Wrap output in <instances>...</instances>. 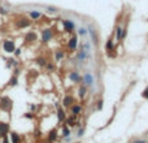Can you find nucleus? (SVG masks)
I'll list each match as a JSON object with an SVG mask.
<instances>
[{
  "label": "nucleus",
  "mask_w": 148,
  "mask_h": 143,
  "mask_svg": "<svg viewBox=\"0 0 148 143\" xmlns=\"http://www.w3.org/2000/svg\"><path fill=\"white\" fill-rule=\"evenodd\" d=\"M16 85H17V75H13L9 79V86H16Z\"/></svg>",
  "instance_id": "nucleus-19"
},
{
  "label": "nucleus",
  "mask_w": 148,
  "mask_h": 143,
  "mask_svg": "<svg viewBox=\"0 0 148 143\" xmlns=\"http://www.w3.org/2000/svg\"><path fill=\"white\" fill-rule=\"evenodd\" d=\"M14 52H16V56H18L21 53V50H14Z\"/></svg>",
  "instance_id": "nucleus-32"
},
{
  "label": "nucleus",
  "mask_w": 148,
  "mask_h": 143,
  "mask_svg": "<svg viewBox=\"0 0 148 143\" xmlns=\"http://www.w3.org/2000/svg\"><path fill=\"white\" fill-rule=\"evenodd\" d=\"M40 16H42V13H40V12H37V10L30 12V17H31L33 20H38V18H40Z\"/></svg>",
  "instance_id": "nucleus-17"
},
{
  "label": "nucleus",
  "mask_w": 148,
  "mask_h": 143,
  "mask_svg": "<svg viewBox=\"0 0 148 143\" xmlns=\"http://www.w3.org/2000/svg\"><path fill=\"white\" fill-rule=\"evenodd\" d=\"M27 26H30V20H27V18H20L17 21V28L18 29H24V28H27Z\"/></svg>",
  "instance_id": "nucleus-7"
},
{
  "label": "nucleus",
  "mask_w": 148,
  "mask_h": 143,
  "mask_svg": "<svg viewBox=\"0 0 148 143\" xmlns=\"http://www.w3.org/2000/svg\"><path fill=\"white\" fill-rule=\"evenodd\" d=\"M9 133V125L7 122H0V137H5Z\"/></svg>",
  "instance_id": "nucleus-6"
},
{
  "label": "nucleus",
  "mask_w": 148,
  "mask_h": 143,
  "mask_svg": "<svg viewBox=\"0 0 148 143\" xmlns=\"http://www.w3.org/2000/svg\"><path fill=\"white\" fill-rule=\"evenodd\" d=\"M72 103H73V98L72 96H65L64 100H62V106L64 107H69V106H72Z\"/></svg>",
  "instance_id": "nucleus-13"
},
{
  "label": "nucleus",
  "mask_w": 148,
  "mask_h": 143,
  "mask_svg": "<svg viewBox=\"0 0 148 143\" xmlns=\"http://www.w3.org/2000/svg\"><path fill=\"white\" fill-rule=\"evenodd\" d=\"M16 65H17V61H16L14 59L8 60V67H16Z\"/></svg>",
  "instance_id": "nucleus-23"
},
{
  "label": "nucleus",
  "mask_w": 148,
  "mask_h": 143,
  "mask_svg": "<svg viewBox=\"0 0 148 143\" xmlns=\"http://www.w3.org/2000/svg\"><path fill=\"white\" fill-rule=\"evenodd\" d=\"M65 118V114H64V111L62 109H59V120L60 121H62Z\"/></svg>",
  "instance_id": "nucleus-22"
},
{
  "label": "nucleus",
  "mask_w": 148,
  "mask_h": 143,
  "mask_svg": "<svg viewBox=\"0 0 148 143\" xmlns=\"http://www.w3.org/2000/svg\"><path fill=\"white\" fill-rule=\"evenodd\" d=\"M143 98H144V99H148V86L146 87V90L143 91Z\"/></svg>",
  "instance_id": "nucleus-27"
},
{
  "label": "nucleus",
  "mask_w": 148,
  "mask_h": 143,
  "mask_svg": "<svg viewBox=\"0 0 148 143\" xmlns=\"http://www.w3.org/2000/svg\"><path fill=\"white\" fill-rule=\"evenodd\" d=\"M86 90H87L86 86H82V87L79 89V96H81V98H83V96L86 95Z\"/></svg>",
  "instance_id": "nucleus-20"
},
{
  "label": "nucleus",
  "mask_w": 148,
  "mask_h": 143,
  "mask_svg": "<svg viewBox=\"0 0 148 143\" xmlns=\"http://www.w3.org/2000/svg\"><path fill=\"white\" fill-rule=\"evenodd\" d=\"M45 67H47V69H49V70H53V65H52V64H47Z\"/></svg>",
  "instance_id": "nucleus-30"
},
{
  "label": "nucleus",
  "mask_w": 148,
  "mask_h": 143,
  "mask_svg": "<svg viewBox=\"0 0 148 143\" xmlns=\"http://www.w3.org/2000/svg\"><path fill=\"white\" fill-rule=\"evenodd\" d=\"M25 40H26L27 43H31V42L37 40V34H35V33H33V31L27 33V34L25 35Z\"/></svg>",
  "instance_id": "nucleus-9"
},
{
  "label": "nucleus",
  "mask_w": 148,
  "mask_h": 143,
  "mask_svg": "<svg viewBox=\"0 0 148 143\" xmlns=\"http://www.w3.org/2000/svg\"><path fill=\"white\" fill-rule=\"evenodd\" d=\"M52 39V30L51 29H45L44 31H43V34H42V42L43 43H47V42H49Z\"/></svg>",
  "instance_id": "nucleus-5"
},
{
  "label": "nucleus",
  "mask_w": 148,
  "mask_h": 143,
  "mask_svg": "<svg viewBox=\"0 0 148 143\" xmlns=\"http://www.w3.org/2000/svg\"><path fill=\"white\" fill-rule=\"evenodd\" d=\"M3 143H9V142H8V138H7V135H5V137H3Z\"/></svg>",
  "instance_id": "nucleus-31"
},
{
  "label": "nucleus",
  "mask_w": 148,
  "mask_h": 143,
  "mask_svg": "<svg viewBox=\"0 0 148 143\" xmlns=\"http://www.w3.org/2000/svg\"><path fill=\"white\" fill-rule=\"evenodd\" d=\"M62 57H64V53H62L61 51L56 52V59H57V60H60V59H62Z\"/></svg>",
  "instance_id": "nucleus-26"
},
{
  "label": "nucleus",
  "mask_w": 148,
  "mask_h": 143,
  "mask_svg": "<svg viewBox=\"0 0 148 143\" xmlns=\"http://www.w3.org/2000/svg\"><path fill=\"white\" fill-rule=\"evenodd\" d=\"M62 25H64V30L68 31V33H73L74 29H75V25L72 20H64Z\"/></svg>",
  "instance_id": "nucleus-3"
},
{
  "label": "nucleus",
  "mask_w": 148,
  "mask_h": 143,
  "mask_svg": "<svg viewBox=\"0 0 148 143\" xmlns=\"http://www.w3.org/2000/svg\"><path fill=\"white\" fill-rule=\"evenodd\" d=\"M81 111H82V107H81V106H78V104L73 106V108H72V113H73L74 116H77L78 113H81Z\"/></svg>",
  "instance_id": "nucleus-15"
},
{
  "label": "nucleus",
  "mask_w": 148,
  "mask_h": 143,
  "mask_svg": "<svg viewBox=\"0 0 148 143\" xmlns=\"http://www.w3.org/2000/svg\"><path fill=\"white\" fill-rule=\"evenodd\" d=\"M81 50H82L84 53H87V55H88V53H90V43H88V42L83 43V46H82V48H81Z\"/></svg>",
  "instance_id": "nucleus-16"
},
{
  "label": "nucleus",
  "mask_w": 148,
  "mask_h": 143,
  "mask_svg": "<svg viewBox=\"0 0 148 143\" xmlns=\"http://www.w3.org/2000/svg\"><path fill=\"white\" fill-rule=\"evenodd\" d=\"M37 64L40 65V67H45V65H47V61H45V59H43V57H38Z\"/></svg>",
  "instance_id": "nucleus-18"
},
{
  "label": "nucleus",
  "mask_w": 148,
  "mask_h": 143,
  "mask_svg": "<svg viewBox=\"0 0 148 143\" xmlns=\"http://www.w3.org/2000/svg\"><path fill=\"white\" fill-rule=\"evenodd\" d=\"M82 81H83V83H84L86 87H87V86H92V85H94V75H92L91 73H86V74L83 75Z\"/></svg>",
  "instance_id": "nucleus-4"
},
{
  "label": "nucleus",
  "mask_w": 148,
  "mask_h": 143,
  "mask_svg": "<svg viewBox=\"0 0 148 143\" xmlns=\"http://www.w3.org/2000/svg\"><path fill=\"white\" fill-rule=\"evenodd\" d=\"M77 44H78V36L74 35L70 38V40L68 42V47L72 50V51H74L75 48H77Z\"/></svg>",
  "instance_id": "nucleus-8"
},
{
  "label": "nucleus",
  "mask_w": 148,
  "mask_h": 143,
  "mask_svg": "<svg viewBox=\"0 0 148 143\" xmlns=\"http://www.w3.org/2000/svg\"><path fill=\"white\" fill-rule=\"evenodd\" d=\"M69 134H70V131H69V129H66V128H64V135H65V137H68Z\"/></svg>",
  "instance_id": "nucleus-28"
},
{
  "label": "nucleus",
  "mask_w": 148,
  "mask_h": 143,
  "mask_svg": "<svg viewBox=\"0 0 148 143\" xmlns=\"http://www.w3.org/2000/svg\"><path fill=\"white\" fill-rule=\"evenodd\" d=\"M122 31H123V28H121V26L116 28V40L117 42L122 40Z\"/></svg>",
  "instance_id": "nucleus-11"
},
{
  "label": "nucleus",
  "mask_w": 148,
  "mask_h": 143,
  "mask_svg": "<svg viewBox=\"0 0 148 143\" xmlns=\"http://www.w3.org/2000/svg\"><path fill=\"white\" fill-rule=\"evenodd\" d=\"M69 78H70L73 82H81V75H79L78 72H72V73L69 74Z\"/></svg>",
  "instance_id": "nucleus-10"
},
{
  "label": "nucleus",
  "mask_w": 148,
  "mask_h": 143,
  "mask_svg": "<svg viewBox=\"0 0 148 143\" xmlns=\"http://www.w3.org/2000/svg\"><path fill=\"white\" fill-rule=\"evenodd\" d=\"M105 50H107L108 52L114 50V43H113L112 39H108V42H107V44H105Z\"/></svg>",
  "instance_id": "nucleus-14"
},
{
  "label": "nucleus",
  "mask_w": 148,
  "mask_h": 143,
  "mask_svg": "<svg viewBox=\"0 0 148 143\" xmlns=\"http://www.w3.org/2000/svg\"><path fill=\"white\" fill-rule=\"evenodd\" d=\"M10 141L12 143H21V137H20V134H17V133H10Z\"/></svg>",
  "instance_id": "nucleus-12"
},
{
  "label": "nucleus",
  "mask_w": 148,
  "mask_h": 143,
  "mask_svg": "<svg viewBox=\"0 0 148 143\" xmlns=\"http://www.w3.org/2000/svg\"><path fill=\"white\" fill-rule=\"evenodd\" d=\"M47 10H48V12H51V13H57V9H56L55 7H48V8H47Z\"/></svg>",
  "instance_id": "nucleus-25"
},
{
  "label": "nucleus",
  "mask_w": 148,
  "mask_h": 143,
  "mask_svg": "<svg viewBox=\"0 0 148 143\" xmlns=\"http://www.w3.org/2000/svg\"><path fill=\"white\" fill-rule=\"evenodd\" d=\"M87 33H88V31H87V30H86L84 28H81V29L78 30V34H79L81 36H84L86 34H87Z\"/></svg>",
  "instance_id": "nucleus-21"
},
{
  "label": "nucleus",
  "mask_w": 148,
  "mask_h": 143,
  "mask_svg": "<svg viewBox=\"0 0 148 143\" xmlns=\"http://www.w3.org/2000/svg\"><path fill=\"white\" fill-rule=\"evenodd\" d=\"M12 106H13V102H12V99H9L8 96L0 98V109H1V111L9 112V111L12 109Z\"/></svg>",
  "instance_id": "nucleus-1"
},
{
  "label": "nucleus",
  "mask_w": 148,
  "mask_h": 143,
  "mask_svg": "<svg viewBox=\"0 0 148 143\" xmlns=\"http://www.w3.org/2000/svg\"><path fill=\"white\" fill-rule=\"evenodd\" d=\"M3 50H4L7 53H12V52H14V50H16V44H14V42H13V40H9V39L4 40V42H3Z\"/></svg>",
  "instance_id": "nucleus-2"
},
{
  "label": "nucleus",
  "mask_w": 148,
  "mask_h": 143,
  "mask_svg": "<svg viewBox=\"0 0 148 143\" xmlns=\"http://www.w3.org/2000/svg\"><path fill=\"white\" fill-rule=\"evenodd\" d=\"M101 108H103V100H100L98 103V109H101Z\"/></svg>",
  "instance_id": "nucleus-29"
},
{
  "label": "nucleus",
  "mask_w": 148,
  "mask_h": 143,
  "mask_svg": "<svg viewBox=\"0 0 148 143\" xmlns=\"http://www.w3.org/2000/svg\"><path fill=\"white\" fill-rule=\"evenodd\" d=\"M134 143H146L144 141H136V142H134Z\"/></svg>",
  "instance_id": "nucleus-34"
},
{
  "label": "nucleus",
  "mask_w": 148,
  "mask_h": 143,
  "mask_svg": "<svg viewBox=\"0 0 148 143\" xmlns=\"http://www.w3.org/2000/svg\"><path fill=\"white\" fill-rule=\"evenodd\" d=\"M0 12H1V13H4V14H5V13H7V10H5V9H4V8H0Z\"/></svg>",
  "instance_id": "nucleus-33"
},
{
  "label": "nucleus",
  "mask_w": 148,
  "mask_h": 143,
  "mask_svg": "<svg viewBox=\"0 0 148 143\" xmlns=\"http://www.w3.org/2000/svg\"><path fill=\"white\" fill-rule=\"evenodd\" d=\"M55 139H56V130L51 131V134H49V141H55Z\"/></svg>",
  "instance_id": "nucleus-24"
}]
</instances>
